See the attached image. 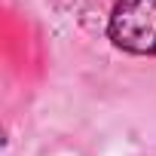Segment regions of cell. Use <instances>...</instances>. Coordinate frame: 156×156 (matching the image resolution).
I'll return each instance as SVG.
<instances>
[{
  "label": "cell",
  "instance_id": "1",
  "mask_svg": "<svg viewBox=\"0 0 156 156\" xmlns=\"http://www.w3.org/2000/svg\"><path fill=\"white\" fill-rule=\"evenodd\" d=\"M107 34L122 52L156 55V0H116Z\"/></svg>",
  "mask_w": 156,
  "mask_h": 156
}]
</instances>
